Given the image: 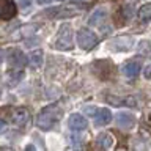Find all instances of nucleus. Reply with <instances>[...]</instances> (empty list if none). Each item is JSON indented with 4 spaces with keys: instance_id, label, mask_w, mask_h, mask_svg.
<instances>
[{
    "instance_id": "obj_1",
    "label": "nucleus",
    "mask_w": 151,
    "mask_h": 151,
    "mask_svg": "<svg viewBox=\"0 0 151 151\" xmlns=\"http://www.w3.org/2000/svg\"><path fill=\"white\" fill-rule=\"evenodd\" d=\"M61 110L57 104H52V106H47L41 110V113L38 115V127L42 131H49L52 129L57 121L60 120Z\"/></svg>"
},
{
    "instance_id": "obj_2",
    "label": "nucleus",
    "mask_w": 151,
    "mask_h": 151,
    "mask_svg": "<svg viewBox=\"0 0 151 151\" xmlns=\"http://www.w3.org/2000/svg\"><path fill=\"white\" fill-rule=\"evenodd\" d=\"M55 46H57V49H60V50H69V49H73V46H74L73 28H71L68 24H65V25L60 28Z\"/></svg>"
},
{
    "instance_id": "obj_3",
    "label": "nucleus",
    "mask_w": 151,
    "mask_h": 151,
    "mask_svg": "<svg viewBox=\"0 0 151 151\" xmlns=\"http://www.w3.org/2000/svg\"><path fill=\"white\" fill-rule=\"evenodd\" d=\"M77 44L83 50H90L98 44V36L96 33L88 30V28H80L77 32Z\"/></svg>"
},
{
    "instance_id": "obj_4",
    "label": "nucleus",
    "mask_w": 151,
    "mask_h": 151,
    "mask_svg": "<svg viewBox=\"0 0 151 151\" xmlns=\"http://www.w3.org/2000/svg\"><path fill=\"white\" fill-rule=\"evenodd\" d=\"M134 44H135V40L132 36H118L116 40L110 42V47L115 52H126V50H131Z\"/></svg>"
},
{
    "instance_id": "obj_5",
    "label": "nucleus",
    "mask_w": 151,
    "mask_h": 151,
    "mask_svg": "<svg viewBox=\"0 0 151 151\" xmlns=\"http://www.w3.org/2000/svg\"><path fill=\"white\" fill-rule=\"evenodd\" d=\"M17 8L13 0H0V19L2 21H9L16 16Z\"/></svg>"
},
{
    "instance_id": "obj_6",
    "label": "nucleus",
    "mask_w": 151,
    "mask_h": 151,
    "mask_svg": "<svg viewBox=\"0 0 151 151\" xmlns=\"http://www.w3.org/2000/svg\"><path fill=\"white\" fill-rule=\"evenodd\" d=\"M11 121L16 126H27L30 123V112L25 107H17L11 113Z\"/></svg>"
},
{
    "instance_id": "obj_7",
    "label": "nucleus",
    "mask_w": 151,
    "mask_h": 151,
    "mask_svg": "<svg viewBox=\"0 0 151 151\" xmlns=\"http://www.w3.org/2000/svg\"><path fill=\"white\" fill-rule=\"evenodd\" d=\"M6 58H8V63L13 69L22 68V66L25 65V55H24V52L19 50V49H9Z\"/></svg>"
},
{
    "instance_id": "obj_8",
    "label": "nucleus",
    "mask_w": 151,
    "mask_h": 151,
    "mask_svg": "<svg viewBox=\"0 0 151 151\" xmlns=\"http://www.w3.org/2000/svg\"><path fill=\"white\" fill-rule=\"evenodd\" d=\"M115 123L116 126H120L121 129H132L135 124V118L132 113H127V112H120L115 115Z\"/></svg>"
},
{
    "instance_id": "obj_9",
    "label": "nucleus",
    "mask_w": 151,
    "mask_h": 151,
    "mask_svg": "<svg viewBox=\"0 0 151 151\" xmlns=\"http://www.w3.org/2000/svg\"><path fill=\"white\" fill-rule=\"evenodd\" d=\"M68 126L73 131H83L85 127L88 126V121H87V118L83 115H80V113H73L68 120Z\"/></svg>"
},
{
    "instance_id": "obj_10",
    "label": "nucleus",
    "mask_w": 151,
    "mask_h": 151,
    "mask_svg": "<svg viewBox=\"0 0 151 151\" xmlns=\"http://www.w3.org/2000/svg\"><path fill=\"white\" fill-rule=\"evenodd\" d=\"M112 121V112L109 109H99L94 113V124L96 126H106Z\"/></svg>"
},
{
    "instance_id": "obj_11",
    "label": "nucleus",
    "mask_w": 151,
    "mask_h": 151,
    "mask_svg": "<svg viewBox=\"0 0 151 151\" xmlns=\"http://www.w3.org/2000/svg\"><path fill=\"white\" fill-rule=\"evenodd\" d=\"M106 16H107V9L106 8H96L91 13V16L88 17V25H91V27L101 25V22L106 19Z\"/></svg>"
},
{
    "instance_id": "obj_12",
    "label": "nucleus",
    "mask_w": 151,
    "mask_h": 151,
    "mask_svg": "<svg viewBox=\"0 0 151 151\" xmlns=\"http://www.w3.org/2000/svg\"><path fill=\"white\" fill-rule=\"evenodd\" d=\"M142 69V66L139 61H127V63L123 66V74L126 76L127 79H134L135 76H139Z\"/></svg>"
},
{
    "instance_id": "obj_13",
    "label": "nucleus",
    "mask_w": 151,
    "mask_h": 151,
    "mask_svg": "<svg viewBox=\"0 0 151 151\" xmlns=\"http://www.w3.org/2000/svg\"><path fill=\"white\" fill-rule=\"evenodd\" d=\"M96 142H98V145L101 146V148L107 150V148H110V146L113 145V137L110 134H107V132H102V134L98 135Z\"/></svg>"
},
{
    "instance_id": "obj_14",
    "label": "nucleus",
    "mask_w": 151,
    "mask_h": 151,
    "mask_svg": "<svg viewBox=\"0 0 151 151\" xmlns=\"http://www.w3.org/2000/svg\"><path fill=\"white\" fill-rule=\"evenodd\" d=\"M42 58H44L42 50H33L30 54V57H28L30 66H32V68H40V66L42 65Z\"/></svg>"
},
{
    "instance_id": "obj_15",
    "label": "nucleus",
    "mask_w": 151,
    "mask_h": 151,
    "mask_svg": "<svg viewBox=\"0 0 151 151\" xmlns=\"http://www.w3.org/2000/svg\"><path fill=\"white\" fill-rule=\"evenodd\" d=\"M139 21L142 24H146L151 21V3H146L139 9Z\"/></svg>"
},
{
    "instance_id": "obj_16",
    "label": "nucleus",
    "mask_w": 151,
    "mask_h": 151,
    "mask_svg": "<svg viewBox=\"0 0 151 151\" xmlns=\"http://www.w3.org/2000/svg\"><path fill=\"white\" fill-rule=\"evenodd\" d=\"M139 52L142 55H150L151 54V44L148 41H143V42H140L139 44Z\"/></svg>"
},
{
    "instance_id": "obj_17",
    "label": "nucleus",
    "mask_w": 151,
    "mask_h": 151,
    "mask_svg": "<svg viewBox=\"0 0 151 151\" xmlns=\"http://www.w3.org/2000/svg\"><path fill=\"white\" fill-rule=\"evenodd\" d=\"M19 3H21V6H24V8H27V6H30L32 0H19Z\"/></svg>"
},
{
    "instance_id": "obj_18",
    "label": "nucleus",
    "mask_w": 151,
    "mask_h": 151,
    "mask_svg": "<svg viewBox=\"0 0 151 151\" xmlns=\"http://www.w3.org/2000/svg\"><path fill=\"white\" fill-rule=\"evenodd\" d=\"M145 77H146V79H151V65L145 69Z\"/></svg>"
},
{
    "instance_id": "obj_19",
    "label": "nucleus",
    "mask_w": 151,
    "mask_h": 151,
    "mask_svg": "<svg viewBox=\"0 0 151 151\" xmlns=\"http://www.w3.org/2000/svg\"><path fill=\"white\" fill-rule=\"evenodd\" d=\"M5 129H6V124H5L3 120H0V134H2V132H5Z\"/></svg>"
},
{
    "instance_id": "obj_20",
    "label": "nucleus",
    "mask_w": 151,
    "mask_h": 151,
    "mask_svg": "<svg viewBox=\"0 0 151 151\" xmlns=\"http://www.w3.org/2000/svg\"><path fill=\"white\" fill-rule=\"evenodd\" d=\"M24 151H36V148H35L33 145H27V146H25V150H24Z\"/></svg>"
},
{
    "instance_id": "obj_21",
    "label": "nucleus",
    "mask_w": 151,
    "mask_h": 151,
    "mask_svg": "<svg viewBox=\"0 0 151 151\" xmlns=\"http://www.w3.org/2000/svg\"><path fill=\"white\" fill-rule=\"evenodd\" d=\"M50 0H36V3L38 5H46V3H49Z\"/></svg>"
},
{
    "instance_id": "obj_22",
    "label": "nucleus",
    "mask_w": 151,
    "mask_h": 151,
    "mask_svg": "<svg viewBox=\"0 0 151 151\" xmlns=\"http://www.w3.org/2000/svg\"><path fill=\"white\" fill-rule=\"evenodd\" d=\"M2 61H3V52L0 50V63H2Z\"/></svg>"
},
{
    "instance_id": "obj_23",
    "label": "nucleus",
    "mask_w": 151,
    "mask_h": 151,
    "mask_svg": "<svg viewBox=\"0 0 151 151\" xmlns=\"http://www.w3.org/2000/svg\"><path fill=\"white\" fill-rule=\"evenodd\" d=\"M0 151H11V150H9V148H2Z\"/></svg>"
},
{
    "instance_id": "obj_24",
    "label": "nucleus",
    "mask_w": 151,
    "mask_h": 151,
    "mask_svg": "<svg viewBox=\"0 0 151 151\" xmlns=\"http://www.w3.org/2000/svg\"><path fill=\"white\" fill-rule=\"evenodd\" d=\"M74 3H77V2H85V0H73Z\"/></svg>"
},
{
    "instance_id": "obj_25",
    "label": "nucleus",
    "mask_w": 151,
    "mask_h": 151,
    "mask_svg": "<svg viewBox=\"0 0 151 151\" xmlns=\"http://www.w3.org/2000/svg\"><path fill=\"white\" fill-rule=\"evenodd\" d=\"M0 96H2V90H0Z\"/></svg>"
}]
</instances>
